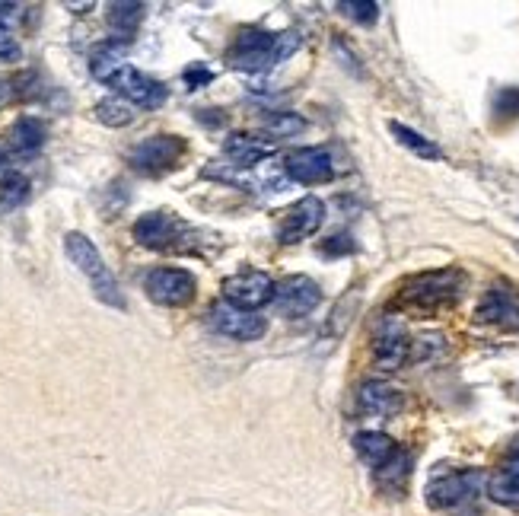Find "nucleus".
Instances as JSON below:
<instances>
[{
	"mask_svg": "<svg viewBox=\"0 0 519 516\" xmlns=\"http://www.w3.org/2000/svg\"><path fill=\"white\" fill-rule=\"evenodd\" d=\"M303 36L297 29H284V32H265L258 26L242 29L236 42L227 51V61L233 71L242 74H265L271 67H278L281 61H287L293 51L300 48Z\"/></svg>",
	"mask_w": 519,
	"mask_h": 516,
	"instance_id": "f257e3e1",
	"label": "nucleus"
},
{
	"mask_svg": "<svg viewBox=\"0 0 519 516\" xmlns=\"http://www.w3.org/2000/svg\"><path fill=\"white\" fill-rule=\"evenodd\" d=\"M488 488V478L478 469L440 472L427 485V504L443 516H472L478 510V497Z\"/></svg>",
	"mask_w": 519,
	"mask_h": 516,
	"instance_id": "f03ea898",
	"label": "nucleus"
},
{
	"mask_svg": "<svg viewBox=\"0 0 519 516\" xmlns=\"http://www.w3.org/2000/svg\"><path fill=\"white\" fill-rule=\"evenodd\" d=\"M462 271L456 268H443V271H424L414 274L411 281H405L399 306L414 309V313H437V309L456 303L462 297Z\"/></svg>",
	"mask_w": 519,
	"mask_h": 516,
	"instance_id": "7ed1b4c3",
	"label": "nucleus"
},
{
	"mask_svg": "<svg viewBox=\"0 0 519 516\" xmlns=\"http://www.w3.org/2000/svg\"><path fill=\"white\" fill-rule=\"evenodd\" d=\"M64 252L67 258L77 265V271L83 274L86 281H90L93 294L106 303V306H115V309H125V297H121V287L115 281L112 268L106 265V258L102 252L93 246V239H86L83 233H67L64 236Z\"/></svg>",
	"mask_w": 519,
	"mask_h": 516,
	"instance_id": "20e7f679",
	"label": "nucleus"
},
{
	"mask_svg": "<svg viewBox=\"0 0 519 516\" xmlns=\"http://www.w3.org/2000/svg\"><path fill=\"white\" fill-rule=\"evenodd\" d=\"M185 153V141L176 134H153L144 137L141 144H134L128 153V163L137 172H147V176H157V172L172 169Z\"/></svg>",
	"mask_w": 519,
	"mask_h": 516,
	"instance_id": "39448f33",
	"label": "nucleus"
},
{
	"mask_svg": "<svg viewBox=\"0 0 519 516\" xmlns=\"http://www.w3.org/2000/svg\"><path fill=\"white\" fill-rule=\"evenodd\" d=\"M223 300L246 313H258L274 300V281L265 271H239L223 281Z\"/></svg>",
	"mask_w": 519,
	"mask_h": 516,
	"instance_id": "423d86ee",
	"label": "nucleus"
},
{
	"mask_svg": "<svg viewBox=\"0 0 519 516\" xmlns=\"http://www.w3.org/2000/svg\"><path fill=\"white\" fill-rule=\"evenodd\" d=\"M147 297L160 306H185L195 300L198 281L185 268H153L147 274Z\"/></svg>",
	"mask_w": 519,
	"mask_h": 516,
	"instance_id": "0eeeda50",
	"label": "nucleus"
},
{
	"mask_svg": "<svg viewBox=\"0 0 519 516\" xmlns=\"http://www.w3.org/2000/svg\"><path fill=\"white\" fill-rule=\"evenodd\" d=\"M109 86L115 90V96L128 99L134 109H160L166 102V86L160 80L141 74L131 64L118 67V74L109 80Z\"/></svg>",
	"mask_w": 519,
	"mask_h": 516,
	"instance_id": "6e6552de",
	"label": "nucleus"
},
{
	"mask_svg": "<svg viewBox=\"0 0 519 516\" xmlns=\"http://www.w3.org/2000/svg\"><path fill=\"white\" fill-rule=\"evenodd\" d=\"M207 322H211V329L227 335L233 341H258L265 332H268V322L265 316L258 313H246V309H236L230 306L227 300L223 303H214L207 309Z\"/></svg>",
	"mask_w": 519,
	"mask_h": 516,
	"instance_id": "1a4fd4ad",
	"label": "nucleus"
},
{
	"mask_svg": "<svg viewBox=\"0 0 519 516\" xmlns=\"http://www.w3.org/2000/svg\"><path fill=\"white\" fill-rule=\"evenodd\" d=\"M414 341L408 338L405 325L395 316H383L373 332V360L379 370H399L411 357Z\"/></svg>",
	"mask_w": 519,
	"mask_h": 516,
	"instance_id": "9d476101",
	"label": "nucleus"
},
{
	"mask_svg": "<svg viewBox=\"0 0 519 516\" xmlns=\"http://www.w3.org/2000/svg\"><path fill=\"white\" fill-rule=\"evenodd\" d=\"M322 300V290L313 278H306V274H290V278L274 284V306H278V313L287 316V319H300L306 313H313Z\"/></svg>",
	"mask_w": 519,
	"mask_h": 516,
	"instance_id": "9b49d317",
	"label": "nucleus"
},
{
	"mask_svg": "<svg viewBox=\"0 0 519 516\" xmlns=\"http://www.w3.org/2000/svg\"><path fill=\"white\" fill-rule=\"evenodd\" d=\"M284 166V176L300 182V185H322V182H332L335 179V163H332V153L325 147H300L287 153Z\"/></svg>",
	"mask_w": 519,
	"mask_h": 516,
	"instance_id": "f8f14e48",
	"label": "nucleus"
},
{
	"mask_svg": "<svg viewBox=\"0 0 519 516\" xmlns=\"http://www.w3.org/2000/svg\"><path fill=\"white\" fill-rule=\"evenodd\" d=\"M322 220H325V204L316 195H306V198H300L297 204H293V208L284 211V217L278 223V239L284 246L300 243V239L319 233Z\"/></svg>",
	"mask_w": 519,
	"mask_h": 516,
	"instance_id": "ddd939ff",
	"label": "nucleus"
},
{
	"mask_svg": "<svg viewBox=\"0 0 519 516\" xmlns=\"http://www.w3.org/2000/svg\"><path fill=\"white\" fill-rule=\"evenodd\" d=\"M182 233H185L182 220L176 214H166V211L144 214L141 220L134 223V239L144 249H169Z\"/></svg>",
	"mask_w": 519,
	"mask_h": 516,
	"instance_id": "4468645a",
	"label": "nucleus"
},
{
	"mask_svg": "<svg viewBox=\"0 0 519 516\" xmlns=\"http://www.w3.org/2000/svg\"><path fill=\"white\" fill-rule=\"evenodd\" d=\"M274 147H278V144H274L271 137H258V134H242V131H236V134L227 137V144H223V153H227L230 163H236L242 169H252L258 163H265L271 153H274Z\"/></svg>",
	"mask_w": 519,
	"mask_h": 516,
	"instance_id": "2eb2a0df",
	"label": "nucleus"
},
{
	"mask_svg": "<svg viewBox=\"0 0 519 516\" xmlns=\"http://www.w3.org/2000/svg\"><path fill=\"white\" fill-rule=\"evenodd\" d=\"M357 408L370 418H392L402 408V395L383 380H367L357 389Z\"/></svg>",
	"mask_w": 519,
	"mask_h": 516,
	"instance_id": "dca6fc26",
	"label": "nucleus"
},
{
	"mask_svg": "<svg viewBox=\"0 0 519 516\" xmlns=\"http://www.w3.org/2000/svg\"><path fill=\"white\" fill-rule=\"evenodd\" d=\"M478 319L488 325H500V329H519V306L510 290H488L484 300L478 303Z\"/></svg>",
	"mask_w": 519,
	"mask_h": 516,
	"instance_id": "f3484780",
	"label": "nucleus"
},
{
	"mask_svg": "<svg viewBox=\"0 0 519 516\" xmlns=\"http://www.w3.org/2000/svg\"><path fill=\"white\" fill-rule=\"evenodd\" d=\"M373 478H376L379 491H386L389 497H402V491L408 488V478H411V453L395 450L383 466L373 469Z\"/></svg>",
	"mask_w": 519,
	"mask_h": 516,
	"instance_id": "a211bd4d",
	"label": "nucleus"
},
{
	"mask_svg": "<svg viewBox=\"0 0 519 516\" xmlns=\"http://www.w3.org/2000/svg\"><path fill=\"white\" fill-rule=\"evenodd\" d=\"M354 450L367 466L379 469L395 450H399V446H395V440L389 434H383V430H360V434L354 437Z\"/></svg>",
	"mask_w": 519,
	"mask_h": 516,
	"instance_id": "6ab92c4d",
	"label": "nucleus"
},
{
	"mask_svg": "<svg viewBox=\"0 0 519 516\" xmlns=\"http://www.w3.org/2000/svg\"><path fill=\"white\" fill-rule=\"evenodd\" d=\"M45 134H48V128L42 118L23 115V118H16L10 128V147L16 153H36L45 144Z\"/></svg>",
	"mask_w": 519,
	"mask_h": 516,
	"instance_id": "aec40b11",
	"label": "nucleus"
},
{
	"mask_svg": "<svg viewBox=\"0 0 519 516\" xmlns=\"http://www.w3.org/2000/svg\"><path fill=\"white\" fill-rule=\"evenodd\" d=\"M144 20V4H134V0H125V4H112L109 7V29L115 32V42L121 39V45H125L137 26H141Z\"/></svg>",
	"mask_w": 519,
	"mask_h": 516,
	"instance_id": "412c9836",
	"label": "nucleus"
},
{
	"mask_svg": "<svg viewBox=\"0 0 519 516\" xmlns=\"http://www.w3.org/2000/svg\"><path fill=\"white\" fill-rule=\"evenodd\" d=\"M118 67H125V45H118L115 39L106 42V45H99L93 51V58H90V71L99 83H109L115 74H118Z\"/></svg>",
	"mask_w": 519,
	"mask_h": 516,
	"instance_id": "4be33fe9",
	"label": "nucleus"
},
{
	"mask_svg": "<svg viewBox=\"0 0 519 516\" xmlns=\"http://www.w3.org/2000/svg\"><path fill=\"white\" fill-rule=\"evenodd\" d=\"M0 192H4L13 204H23L26 195H29V182L20 169H16V163L7 157L4 150H0Z\"/></svg>",
	"mask_w": 519,
	"mask_h": 516,
	"instance_id": "5701e85b",
	"label": "nucleus"
},
{
	"mask_svg": "<svg viewBox=\"0 0 519 516\" xmlns=\"http://www.w3.org/2000/svg\"><path fill=\"white\" fill-rule=\"evenodd\" d=\"M488 494H491V501L519 510V472L500 469L497 475H491L488 478Z\"/></svg>",
	"mask_w": 519,
	"mask_h": 516,
	"instance_id": "b1692460",
	"label": "nucleus"
},
{
	"mask_svg": "<svg viewBox=\"0 0 519 516\" xmlns=\"http://www.w3.org/2000/svg\"><path fill=\"white\" fill-rule=\"evenodd\" d=\"M389 131L395 134V141H399L402 147H408L411 153H418V157H424V160H440L443 157L440 147L434 141H427L424 134H418L414 128L402 125V122H389Z\"/></svg>",
	"mask_w": 519,
	"mask_h": 516,
	"instance_id": "393cba45",
	"label": "nucleus"
},
{
	"mask_svg": "<svg viewBox=\"0 0 519 516\" xmlns=\"http://www.w3.org/2000/svg\"><path fill=\"white\" fill-rule=\"evenodd\" d=\"M134 106L128 99H121V96H106L102 102H96V118L102 125H109V128H125L134 122Z\"/></svg>",
	"mask_w": 519,
	"mask_h": 516,
	"instance_id": "a878e982",
	"label": "nucleus"
},
{
	"mask_svg": "<svg viewBox=\"0 0 519 516\" xmlns=\"http://www.w3.org/2000/svg\"><path fill=\"white\" fill-rule=\"evenodd\" d=\"M262 128H265L271 137H278V141H284V137H293V134H300V131L306 128V118L297 115V112H271V115H265Z\"/></svg>",
	"mask_w": 519,
	"mask_h": 516,
	"instance_id": "bb28decb",
	"label": "nucleus"
},
{
	"mask_svg": "<svg viewBox=\"0 0 519 516\" xmlns=\"http://www.w3.org/2000/svg\"><path fill=\"white\" fill-rule=\"evenodd\" d=\"M338 10L344 16H351V20L363 23V26H370V23L379 20V4H376V0H341Z\"/></svg>",
	"mask_w": 519,
	"mask_h": 516,
	"instance_id": "cd10ccee",
	"label": "nucleus"
},
{
	"mask_svg": "<svg viewBox=\"0 0 519 516\" xmlns=\"http://www.w3.org/2000/svg\"><path fill=\"white\" fill-rule=\"evenodd\" d=\"M494 112L497 118H519V90L516 86H504L494 96Z\"/></svg>",
	"mask_w": 519,
	"mask_h": 516,
	"instance_id": "c85d7f7f",
	"label": "nucleus"
},
{
	"mask_svg": "<svg viewBox=\"0 0 519 516\" xmlns=\"http://www.w3.org/2000/svg\"><path fill=\"white\" fill-rule=\"evenodd\" d=\"M182 80H185L188 90H201V86H207V83L214 80V71L207 64L195 61L192 67H185V71H182Z\"/></svg>",
	"mask_w": 519,
	"mask_h": 516,
	"instance_id": "c756f323",
	"label": "nucleus"
},
{
	"mask_svg": "<svg viewBox=\"0 0 519 516\" xmlns=\"http://www.w3.org/2000/svg\"><path fill=\"white\" fill-rule=\"evenodd\" d=\"M348 252H354V239L344 236V233H338L332 239H322V246H319V255H325V258H338V255H348Z\"/></svg>",
	"mask_w": 519,
	"mask_h": 516,
	"instance_id": "7c9ffc66",
	"label": "nucleus"
},
{
	"mask_svg": "<svg viewBox=\"0 0 519 516\" xmlns=\"http://www.w3.org/2000/svg\"><path fill=\"white\" fill-rule=\"evenodd\" d=\"M23 20V4H13V0H0V29L10 32Z\"/></svg>",
	"mask_w": 519,
	"mask_h": 516,
	"instance_id": "2f4dec72",
	"label": "nucleus"
},
{
	"mask_svg": "<svg viewBox=\"0 0 519 516\" xmlns=\"http://www.w3.org/2000/svg\"><path fill=\"white\" fill-rule=\"evenodd\" d=\"M23 58V48L16 45V39L4 36L0 39V61H20Z\"/></svg>",
	"mask_w": 519,
	"mask_h": 516,
	"instance_id": "473e14b6",
	"label": "nucleus"
},
{
	"mask_svg": "<svg viewBox=\"0 0 519 516\" xmlns=\"http://www.w3.org/2000/svg\"><path fill=\"white\" fill-rule=\"evenodd\" d=\"M504 469H513V472H519V440L513 443V450H510V456H507V462H504Z\"/></svg>",
	"mask_w": 519,
	"mask_h": 516,
	"instance_id": "72a5a7b5",
	"label": "nucleus"
},
{
	"mask_svg": "<svg viewBox=\"0 0 519 516\" xmlns=\"http://www.w3.org/2000/svg\"><path fill=\"white\" fill-rule=\"evenodd\" d=\"M10 208H16V204H13V201H10V198L4 195V192H0V214H7Z\"/></svg>",
	"mask_w": 519,
	"mask_h": 516,
	"instance_id": "f704fd0d",
	"label": "nucleus"
},
{
	"mask_svg": "<svg viewBox=\"0 0 519 516\" xmlns=\"http://www.w3.org/2000/svg\"><path fill=\"white\" fill-rule=\"evenodd\" d=\"M516 249H519V243H516Z\"/></svg>",
	"mask_w": 519,
	"mask_h": 516,
	"instance_id": "c9c22d12",
	"label": "nucleus"
}]
</instances>
